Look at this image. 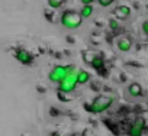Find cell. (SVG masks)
I'll return each instance as SVG.
<instances>
[{
    "instance_id": "obj_9",
    "label": "cell",
    "mask_w": 148,
    "mask_h": 136,
    "mask_svg": "<svg viewBox=\"0 0 148 136\" xmlns=\"http://www.w3.org/2000/svg\"><path fill=\"white\" fill-rule=\"evenodd\" d=\"M128 94L132 97V99H138V97H142L144 96V90H142V86L139 83H131L128 86Z\"/></svg>"
},
{
    "instance_id": "obj_4",
    "label": "cell",
    "mask_w": 148,
    "mask_h": 136,
    "mask_svg": "<svg viewBox=\"0 0 148 136\" xmlns=\"http://www.w3.org/2000/svg\"><path fill=\"white\" fill-rule=\"evenodd\" d=\"M77 71L74 73H70L67 74L60 83H58V91L60 93H65V94H70L76 90L77 87Z\"/></svg>"
},
{
    "instance_id": "obj_7",
    "label": "cell",
    "mask_w": 148,
    "mask_h": 136,
    "mask_svg": "<svg viewBox=\"0 0 148 136\" xmlns=\"http://www.w3.org/2000/svg\"><path fill=\"white\" fill-rule=\"evenodd\" d=\"M131 13H132V10H131V7L126 6V5H119V6H116V7L113 9V18L118 19V20H125V19H128V18L131 16Z\"/></svg>"
},
{
    "instance_id": "obj_10",
    "label": "cell",
    "mask_w": 148,
    "mask_h": 136,
    "mask_svg": "<svg viewBox=\"0 0 148 136\" xmlns=\"http://www.w3.org/2000/svg\"><path fill=\"white\" fill-rule=\"evenodd\" d=\"M90 67L93 68V70H96V71H102L105 68V58H103V55L102 54H96L93 61L90 62Z\"/></svg>"
},
{
    "instance_id": "obj_14",
    "label": "cell",
    "mask_w": 148,
    "mask_h": 136,
    "mask_svg": "<svg viewBox=\"0 0 148 136\" xmlns=\"http://www.w3.org/2000/svg\"><path fill=\"white\" fill-rule=\"evenodd\" d=\"M83 55H84V62L90 65V62L93 61V58H95L96 52H93V51H84V52H83Z\"/></svg>"
},
{
    "instance_id": "obj_16",
    "label": "cell",
    "mask_w": 148,
    "mask_h": 136,
    "mask_svg": "<svg viewBox=\"0 0 148 136\" xmlns=\"http://www.w3.org/2000/svg\"><path fill=\"white\" fill-rule=\"evenodd\" d=\"M96 2H97L99 6H102V7H109V6H112V5L115 3V0H96Z\"/></svg>"
},
{
    "instance_id": "obj_15",
    "label": "cell",
    "mask_w": 148,
    "mask_h": 136,
    "mask_svg": "<svg viewBox=\"0 0 148 136\" xmlns=\"http://www.w3.org/2000/svg\"><path fill=\"white\" fill-rule=\"evenodd\" d=\"M108 25H109V28H110L112 31H118V29H119V22H118V19H115V18L109 19Z\"/></svg>"
},
{
    "instance_id": "obj_12",
    "label": "cell",
    "mask_w": 148,
    "mask_h": 136,
    "mask_svg": "<svg viewBox=\"0 0 148 136\" xmlns=\"http://www.w3.org/2000/svg\"><path fill=\"white\" fill-rule=\"evenodd\" d=\"M93 12H95L93 5H82V9H80L79 13H80V16L83 19H89V18L93 16Z\"/></svg>"
},
{
    "instance_id": "obj_20",
    "label": "cell",
    "mask_w": 148,
    "mask_h": 136,
    "mask_svg": "<svg viewBox=\"0 0 148 136\" xmlns=\"http://www.w3.org/2000/svg\"><path fill=\"white\" fill-rule=\"evenodd\" d=\"M71 136H83V135H82V133H73Z\"/></svg>"
},
{
    "instance_id": "obj_5",
    "label": "cell",
    "mask_w": 148,
    "mask_h": 136,
    "mask_svg": "<svg viewBox=\"0 0 148 136\" xmlns=\"http://www.w3.org/2000/svg\"><path fill=\"white\" fill-rule=\"evenodd\" d=\"M147 127V122L142 116H136L134 119V122L129 124L128 129V136H142Z\"/></svg>"
},
{
    "instance_id": "obj_6",
    "label": "cell",
    "mask_w": 148,
    "mask_h": 136,
    "mask_svg": "<svg viewBox=\"0 0 148 136\" xmlns=\"http://www.w3.org/2000/svg\"><path fill=\"white\" fill-rule=\"evenodd\" d=\"M13 56H15L16 61L21 62L22 65H31V64L34 62V55H32L26 48H22V46H19V48L15 49Z\"/></svg>"
},
{
    "instance_id": "obj_11",
    "label": "cell",
    "mask_w": 148,
    "mask_h": 136,
    "mask_svg": "<svg viewBox=\"0 0 148 136\" xmlns=\"http://www.w3.org/2000/svg\"><path fill=\"white\" fill-rule=\"evenodd\" d=\"M92 80V74L87 70H77V84L83 86Z\"/></svg>"
},
{
    "instance_id": "obj_17",
    "label": "cell",
    "mask_w": 148,
    "mask_h": 136,
    "mask_svg": "<svg viewBox=\"0 0 148 136\" xmlns=\"http://www.w3.org/2000/svg\"><path fill=\"white\" fill-rule=\"evenodd\" d=\"M141 31H142V33H144L145 36H148V19L142 22V25H141Z\"/></svg>"
},
{
    "instance_id": "obj_1",
    "label": "cell",
    "mask_w": 148,
    "mask_h": 136,
    "mask_svg": "<svg viewBox=\"0 0 148 136\" xmlns=\"http://www.w3.org/2000/svg\"><path fill=\"white\" fill-rule=\"evenodd\" d=\"M60 23L62 28L68 29V31H74V29H79L83 23V18L80 16L79 12H74V10H64L60 16Z\"/></svg>"
},
{
    "instance_id": "obj_8",
    "label": "cell",
    "mask_w": 148,
    "mask_h": 136,
    "mask_svg": "<svg viewBox=\"0 0 148 136\" xmlns=\"http://www.w3.org/2000/svg\"><path fill=\"white\" fill-rule=\"evenodd\" d=\"M132 46H134V42L129 36H121L116 41V48L121 52H129L132 49Z\"/></svg>"
},
{
    "instance_id": "obj_19",
    "label": "cell",
    "mask_w": 148,
    "mask_h": 136,
    "mask_svg": "<svg viewBox=\"0 0 148 136\" xmlns=\"http://www.w3.org/2000/svg\"><path fill=\"white\" fill-rule=\"evenodd\" d=\"M51 136H61L58 132H54V133H51Z\"/></svg>"
},
{
    "instance_id": "obj_18",
    "label": "cell",
    "mask_w": 148,
    "mask_h": 136,
    "mask_svg": "<svg viewBox=\"0 0 148 136\" xmlns=\"http://www.w3.org/2000/svg\"><path fill=\"white\" fill-rule=\"evenodd\" d=\"M95 2H96V0H80L82 5H93Z\"/></svg>"
},
{
    "instance_id": "obj_2",
    "label": "cell",
    "mask_w": 148,
    "mask_h": 136,
    "mask_svg": "<svg viewBox=\"0 0 148 136\" xmlns=\"http://www.w3.org/2000/svg\"><path fill=\"white\" fill-rule=\"evenodd\" d=\"M112 104H113V97L106 96V94H99V96H96L93 99V101L90 103V106H86V107L92 113L100 114V113H105L106 110H109Z\"/></svg>"
},
{
    "instance_id": "obj_3",
    "label": "cell",
    "mask_w": 148,
    "mask_h": 136,
    "mask_svg": "<svg viewBox=\"0 0 148 136\" xmlns=\"http://www.w3.org/2000/svg\"><path fill=\"white\" fill-rule=\"evenodd\" d=\"M74 71H77V68H76V65H73V64H70V65H55V67H52V70H49V73H48V80L51 83H57L58 84L67 74L74 73Z\"/></svg>"
},
{
    "instance_id": "obj_13",
    "label": "cell",
    "mask_w": 148,
    "mask_h": 136,
    "mask_svg": "<svg viewBox=\"0 0 148 136\" xmlns=\"http://www.w3.org/2000/svg\"><path fill=\"white\" fill-rule=\"evenodd\" d=\"M47 3H48V7L51 10H58V9L62 7L64 0H47Z\"/></svg>"
}]
</instances>
